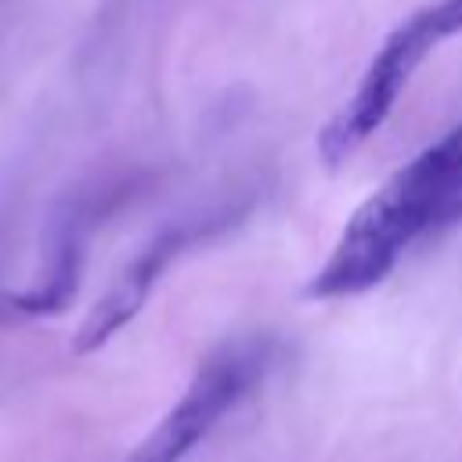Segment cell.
Returning a JSON list of instances; mask_svg holds the SVG:
<instances>
[{"label": "cell", "mask_w": 462, "mask_h": 462, "mask_svg": "<svg viewBox=\"0 0 462 462\" xmlns=\"http://www.w3.org/2000/svg\"><path fill=\"white\" fill-rule=\"evenodd\" d=\"M462 224V123L426 144L343 224L307 300H346L375 289L426 235Z\"/></svg>", "instance_id": "obj_1"}, {"label": "cell", "mask_w": 462, "mask_h": 462, "mask_svg": "<svg viewBox=\"0 0 462 462\" xmlns=\"http://www.w3.org/2000/svg\"><path fill=\"white\" fill-rule=\"evenodd\" d=\"M271 365L274 343L267 336L231 339L206 354L177 404L152 426L126 462H184L213 433V426L263 383Z\"/></svg>", "instance_id": "obj_2"}, {"label": "cell", "mask_w": 462, "mask_h": 462, "mask_svg": "<svg viewBox=\"0 0 462 462\" xmlns=\"http://www.w3.org/2000/svg\"><path fill=\"white\" fill-rule=\"evenodd\" d=\"M437 43H440V32L426 7L386 32V40L372 54L368 69L361 72L354 94L318 134V155L328 170L343 166L390 119V112L401 101V94L408 90L415 69Z\"/></svg>", "instance_id": "obj_3"}, {"label": "cell", "mask_w": 462, "mask_h": 462, "mask_svg": "<svg viewBox=\"0 0 462 462\" xmlns=\"http://www.w3.org/2000/svg\"><path fill=\"white\" fill-rule=\"evenodd\" d=\"M253 199H235L224 206H213L206 213H195L188 220H177L170 227H162L159 235H152V242L112 278V285L94 300V307L83 314L79 328L72 332V354H94L101 350L116 332H123L141 307L148 303L152 289L159 285V278L170 271V263L195 249L199 242H209L224 231H231L245 213H249Z\"/></svg>", "instance_id": "obj_4"}, {"label": "cell", "mask_w": 462, "mask_h": 462, "mask_svg": "<svg viewBox=\"0 0 462 462\" xmlns=\"http://www.w3.org/2000/svg\"><path fill=\"white\" fill-rule=\"evenodd\" d=\"M87 209L83 206H72L58 227H54V242H51V260H47V271L43 278L11 296V310L14 314H29V318H40V314H58L72 303L76 296V285H79V271H83V238H87Z\"/></svg>", "instance_id": "obj_5"}, {"label": "cell", "mask_w": 462, "mask_h": 462, "mask_svg": "<svg viewBox=\"0 0 462 462\" xmlns=\"http://www.w3.org/2000/svg\"><path fill=\"white\" fill-rule=\"evenodd\" d=\"M430 11V18H433V25H437V32H440V40H448V36H458L462 32V0H437L433 7H426Z\"/></svg>", "instance_id": "obj_6"}]
</instances>
